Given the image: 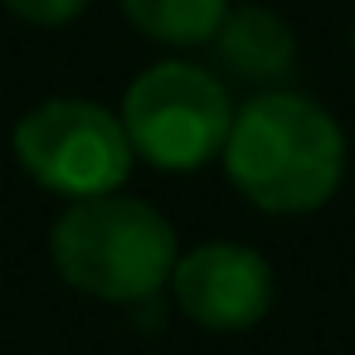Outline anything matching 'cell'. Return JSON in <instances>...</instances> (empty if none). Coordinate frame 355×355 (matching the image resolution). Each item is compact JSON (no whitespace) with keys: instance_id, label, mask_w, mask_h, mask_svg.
Instances as JSON below:
<instances>
[{"instance_id":"obj_1","label":"cell","mask_w":355,"mask_h":355,"mask_svg":"<svg viewBox=\"0 0 355 355\" xmlns=\"http://www.w3.org/2000/svg\"><path fill=\"white\" fill-rule=\"evenodd\" d=\"M219 161L229 185L263 214H311L345 180V132L321 103L292 88H258L234 107Z\"/></svg>"},{"instance_id":"obj_2","label":"cell","mask_w":355,"mask_h":355,"mask_svg":"<svg viewBox=\"0 0 355 355\" xmlns=\"http://www.w3.org/2000/svg\"><path fill=\"white\" fill-rule=\"evenodd\" d=\"M54 268L69 287L98 297V302H156L180 263V243L171 219L137 200V195H88V200H69V209L59 214L54 234Z\"/></svg>"},{"instance_id":"obj_3","label":"cell","mask_w":355,"mask_h":355,"mask_svg":"<svg viewBox=\"0 0 355 355\" xmlns=\"http://www.w3.org/2000/svg\"><path fill=\"white\" fill-rule=\"evenodd\" d=\"M132 151L171 175L209 166L234 127V98L219 73L190 59H161L132 78L122 98Z\"/></svg>"},{"instance_id":"obj_4","label":"cell","mask_w":355,"mask_h":355,"mask_svg":"<svg viewBox=\"0 0 355 355\" xmlns=\"http://www.w3.org/2000/svg\"><path fill=\"white\" fill-rule=\"evenodd\" d=\"M15 156L35 185L64 200L112 195L132 175V137L117 112L88 98H49L15 122Z\"/></svg>"},{"instance_id":"obj_5","label":"cell","mask_w":355,"mask_h":355,"mask_svg":"<svg viewBox=\"0 0 355 355\" xmlns=\"http://www.w3.org/2000/svg\"><path fill=\"white\" fill-rule=\"evenodd\" d=\"M171 292H175V306L195 326L248 331L268 316V306L277 297V277H272L263 253L229 243V239H209V243L180 253Z\"/></svg>"},{"instance_id":"obj_6","label":"cell","mask_w":355,"mask_h":355,"mask_svg":"<svg viewBox=\"0 0 355 355\" xmlns=\"http://www.w3.org/2000/svg\"><path fill=\"white\" fill-rule=\"evenodd\" d=\"M214 44V64L253 88H282L297 69V35L268 6H229Z\"/></svg>"},{"instance_id":"obj_7","label":"cell","mask_w":355,"mask_h":355,"mask_svg":"<svg viewBox=\"0 0 355 355\" xmlns=\"http://www.w3.org/2000/svg\"><path fill=\"white\" fill-rule=\"evenodd\" d=\"M122 15L156 44H209L229 15V0H122Z\"/></svg>"},{"instance_id":"obj_8","label":"cell","mask_w":355,"mask_h":355,"mask_svg":"<svg viewBox=\"0 0 355 355\" xmlns=\"http://www.w3.org/2000/svg\"><path fill=\"white\" fill-rule=\"evenodd\" d=\"M15 20H25V25H40V30H54V25H69V20H78L93 0H0Z\"/></svg>"}]
</instances>
